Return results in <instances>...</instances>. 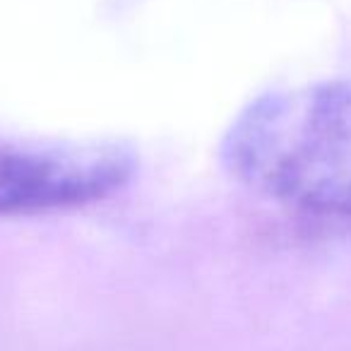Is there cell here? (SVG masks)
<instances>
[{
    "mask_svg": "<svg viewBox=\"0 0 351 351\" xmlns=\"http://www.w3.org/2000/svg\"><path fill=\"white\" fill-rule=\"evenodd\" d=\"M221 161L269 200L351 217V82L325 80L258 97L226 128Z\"/></svg>",
    "mask_w": 351,
    "mask_h": 351,
    "instance_id": "1",
    "label": "cell"
},
{
    "mask_svg": "<svg viewBox=\"0 0 351 351\" xmlns=\"http://www.w3.org/2000/svg\"><path fill=\"white\" fill-rule=\"evenodd\" d=\"M135 176V154L116 142L0 145V217L73 210L111 197Z\"/></svg>",
    "mask_w": 351,
    "mask_h": 351,
    "instance_id": "2",
    "label": "cell"
}]
</instances>
